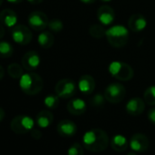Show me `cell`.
I'll return each instance as SVG.
<instances>
[{
    "instance_id": "ab89813d",
    "label": "cell",
    "mask_w": 155,
    "mask_h": 155,
    "mask_svg": "<svg viewBox=\"0 0 155 155\" xmlns=\"http://www.w3.org/2000/svg\"><path fill=\"white\" fill-rule=\"evenodd\" d=\"M3 2H4V0H0V6L3 4Z\"/></svg>"
},
{
    "instance_id": "5b68a950",
    "label": "cell",
    "mask_w": 155,
    "mask_h": 155,
    "mask_svg": "<svg viewBox=\"0 0 155 155\" xmlns=\"http://www.w3.org/2000/svg\"><path fill=\"white\" fill-rule=\"evenodd\" d=\"M34 120L27 115H18L10 122V129L17 134H26L34 129Z\"/></svg>"
},
{
    "instance_id": "52a82bcc",
    "label": "cell",
    "mask_w": 155,
    "mask_h": 155,
    "mask_svg": "<svg viewBox=\"0 0 155 155\" xmlns=\"http://www.w3.org/2000/svg\"><path fill=\"white\" fill-rule=\"evenodd\" d=\"M56 94L62 99H69L77 92V87L71 79H63L58 81L55 87Z\"/></svg>"
},
{
    "instance_id": "e575fe53",
    "label": "cell",
    "mask_w": 155,
    "mask_h": 155,
    "mask_svg": "<svg viewBox=\"0 0 155 155\" xmlns=\"http://www.w3.org/2000/svg\"><path fill=\"white\" fill-rule=\"evenodd\" d=\"M4 73H5V71H4V68H3V67L0 65V81H1L2 79H3V77H4Z\"/></svg>"
},
{
    "instance_id": "9c48e42d",
    "label": "cell",
    "mask_w": 155,
    "mask_h": 155,
    "mask_svg": "<svg viewBox=\"0 0 155 155\" xmlns=\"http://www.w3.org/2000/svg\"><path fill=\"white\" fill-rule=\"evenodd\" d=\"M48 22L47 15L41 11H34L28 18L29 27L35 31H43L48 26Z\"/></svg>"
},
{
    "instance_id": "8d00e7d4",
    "label": "cell",
    "mask_w": 155,
    "mask_h": 155,
    "mask_svg": "<svg viewBox=\"0 0 155 155\" xmlns=\"http://www.w3.org/2000/svg\"><path fill=\"white\" fill-rule=\"evenodd\" d=\"M82 3H85V4H93L96 0H81Z\"/></svg>"
},
{
    "instance_id": "ba28073f",
    "label": "cell",
    "mask_w": 155,
    "mask_h": 155,
    "mask_svg": "<svg viewBox=\"0 0 155 155\" xmlns=\"http://www.w3.org/2000/svg\"><path fill=\"white\" fill-rule=\"evenodd\" d=\"M11 36L15 43L25 46L32 40L31 30L24 25H17L12 28Z\"/></svg>"
},
{
    "instance_id": "8fae6325",
    "label": "cell",
    "mask_w": 155,
    "mask_h": 155,
    "mask_svg": "<svg viewBox=\"0 0 155 155\" xmlns=\"http://www.w3.org/2000/svg\"><path fill=\"white\" fill-rule=\"evenodd\" d=\"M40 56L37 51L30 50L27 52L22 58V66L28 71H33L40 65Z\"/></svg>"
},
{
    "instance_id": "83f0119b",
    "label": "cell",
    "mask_w": 155,
    "mask_h": 155,
    "mask_svg": "<svg viewBox=\"0 0 155 155\" xmlns=\"http://www.w3.org/2000/svg\"><path fill=\"white\" fill-rule=\"evenodd\" d=\"M49 29L52 31V32H60L62 29H63V23L61 20L59 19H52L51 21L48 22V26Z\"/></svg>"
},
{
    "instance_id": "74e56055",
    "label": "cell",
    "mask_w": 155,
    "mask_h": 155,
    "mask_svg": "<svg viewBox=\"0 0 155 155\" xmlns=\"http://www.w3.org/2000/svg\"><path fill=\"white\" fill-rule=\"evenodd\" d=\"M127 155H137V154H136V152H135V151H133V150H132V151H130V152L127 153Z\"/></svg>"
},
{
    "instance_id": "1f68e13d",
    "label": "cell",
    "mask_w": 155,
    "mask_h": 155,
    "mask_svg": "<svg viewBox=\"0 0 155 155\" xmlns=\"http://www.w3.org/2000/svg\"><path fill=\"white\" fill-rule=\"evenodd\" d=\"M5 117H6V112L1 107H0V122L5 119Z\"/></svg>"
},
{
    "instance_id": "d6986e66",
    "label": "cell",
    "mask_w": 155,
    "mask_h": 155,
    "mask_svg": "<svg viewBox=\"0 0 155 155\" xmlns=\"http://www.w3.org/2000/svg\"><path fill=\"white\" fill-rule=\"evenodd\" d=\"M53 114L51 111L48 110H44L39 111L37 116H36V123L38 124V126L41 129H46L48 127H49L51 125V123L53 122Z\"/></svg>"
},
{
    "instance_id": "603a6c76",
    "label": "cell",
    "mask_w": 155,
    "mask_h": 155,
    "mask_svg": "<svg viewBox=\"0 0 155 155\" xmlns=\"http://www.w3.org/2000/svg\"><path fill=\"white\" fill-rule=\"evenodd\" d=\"M23 67V66H22ZM18 63H12L8 67V73L13 79H20L24 74L23 68Z\"/></svg>"
},
{
    "instance_id": "ac0fdd59",
    "label": "cell",
    "mask_w": 155,
    "mask_h": 155,
    "mask_svg": "<svg viewBox=\"0 0 155 155\" xmlns=\"http://www.w3.org/2000/svg\"><path fill=\"white\" fill-rule=\"evenodd\" d=\"M128 26L133 32H140L147 27V20L141 14H134L129 18Z\"/></svg>"
},
{
    "instance_id": "4dcf8cb0",
    "label": "cell",
    "mask_w": 155,
    "mask_h": 155,
    "mask_svg": "<svg viewBox=\"0 0 155 155\" xmlns=\"http://www.w3.org/2000/svg\"><path fill=\"white\" fill-rule=\"evenodd\" d=\"M30 132H31L32 138H34V139H36V140L40 139L41 136H42V133H41V131H40L38 129H33Z\"/></svg>"
},
{
    "instance_id": "cb8c5ba5",
    "label": "cell",
    "mask_w": 155,
    "mask_h": 155,
    "mask_svg": "<svg viewBox=\"0 0 155 155\" xmlns=\"http://www.w3.org/2000/svg\"><path fill=\"white\" fill-rule=\"evenodd\" d=\"M90 35L94 38H102L104 36H106V30L104 29L102 25L100 24H93L91 26L90 29H89Z\"/></svg>"
},
{
    "instance_id": "44dd1931",
    "label": "cell",
    "mask_w": 155,
    "mask_h": 155,
    "mask_svg": "<svg viewBox=\"0 0 155 155\" xmlns=\"http://www.w3.org/2000/svg\"><path fill=\"white\" fill-rule=\"evenodd\" d=\"M55 41L54 36L50 31H41V33L38 35V42L39 46L43 48H49L53 46Z\"/></svg>"
},
{
    "instance_id": "f35d334b",
    "label": "cell",
    "mask_w": 155,
    "mask_h": 155,
    "mask_svg": "<svg viewBox=\"0 0 155 155\" xmlns=\"http://www.w3.org/2000/svg\"><path fill=\"white\" fill-rule=\"evenodd\" d=\"M101 1H103V2H110L111 0H101Z\"/></svg>"
},
{
    "instance_id": "484cf974",
    "label": "cell",
    "mask_w": 155,
    "mask_h": 155,
    "mask_svg": "<svg viewBox=\"0 0 155 155\" xmlns=\"http://www.w3.org/2000/svg\"><path fill=\"white\" fill-rule=\"evenodd\" d=\"M44 104L45 106L49 110L57 109L59 104V97L58 95H48L44 99Z\"/></svg>"
},
{
    "instance_id": "4316f807",
    "label": "cell",
    "mask_w": 155,
    "mask_h": 155,
    "mask_svg": "<svg viewBox=\"0 0 155 155\" xmlns=\"http://www.w3.org/2000/svg\"><path fill=\"white\" fill-rule=\"evenodd\" d=\"M68 155H84L83 147L80 142L73 143L68 150Z\"/></svg>"
},
{
    "instance_id": "7402d4cb",
    "label": "cell",
    "mask_w": 155,
    "mask_h": 155,
    "mask_svg": "<svg viewBox=\"0 0 155 155\" xmlns=\"http://www.w3.org/2000/svg\"><path fill=\"white\" fill-rule=\"evenodd\" d=\"M14 53V48L11 43L8 41H0V58H9Z\"/></svg>"
},
{
    "instance_id": "7a4b0ae2",
    "label": "cell",
    "mask_w": 155,
    "mask_h": 155,
    "mask_svg": "<svg viewBox=\"0 0 155 155\" xmlns=\"http://www.w3.org/2000/svg\"><path fill=\"white\" fill-rule=\"evenodd\" d=\"M19 88L27 95H37L43 89V80L38 74L34 72L23 74L19 79Z\"/></svg>"
},
{
    "instance_id": "d590c367",
    "label": "cell",
    "mask_w": 155,
    "mask_h": 155,
    "mask_svg": "<svg viewBox=\"0 0 155 155\" xmlns=\"http://www.w3.org/2000/svg\"><path fill=\"white\" fill-rule=\"evenodd\" d=\"M7 1L9 3H12V4H19L23 1V0H7Z\"/></svg>"
},
{
    "instance_id": "4fadbf2b",
    "label": "cell",
    "mask_w": 155,
    "mask_h": 155,
    "mask_svg": "<svg viewBox=\"0 0 155 155\" xmlns=\"http://www.w3.org/2000/svg\"><path fill=\"white\" fill-rule=\"evenodd\" d=\"M96 83L93 78L91 75H83L80 78L78 88L80 91L84 95H91L95 89Z\"/></svg>"
},
{
    "instance_id": "6da1fadb",
    "label": "cell",
    "mask_w": 155,
    "mask_h": 155,
    "mask_svg": "<svg viewBox=\"0 0 155 155\" xmlns=\"http://www.w3.org/2000/svg\"><path fill=\"white\" fill-rule=\"evenodd\" d=\"M84 147L91 152H101L110 144L107 132L101 129H91L85 132L82 140Z\"/></svg>"
},
{
    "instance_id": "ffe728a7",
    "label": "cell",
    "mask_w": 155,
    "mask_h": 155,
    "mask_svg": "<svg viewBox=\"0 0 155 155\" xmlns=\"http://www.w3.org/2000/svg\"><path fill=\"white\" fill-rule=\"evenodd\" d=\"M110 146L114 150L121 152V151H124L128 149L129 142H128L126 137H124L121 134H117L111 138Z\"/></svg>"
},
{
    "instance_id": "7c38bea8",
    "label": "cell",
    "mask_w": 155,
    "mask_h": 155,
    "mask_svg": "<svg viewBox=\"0 0 155 155\" xmlns=\"http://www.w3.org/2000/svg\"><path fill=\"white\" fill-rule=\"evenodd\" d=\"M58 133L64 138H70L77 132V125L75 122L69 120H63L57 125Z\"/></svg>"
},
{
    "instance_id": "277c9868",
    "label": "cell",
    "mask_w": 155,
    "mask_h": 155,
    "mask_svg": "<svg viewBox=\"0 0 155 155\" xmlns=\"http://www.w3.org/2000/svg\"><path fill=\"white\" fill-rule=\"evenodd\" d=\"M109 72L114 79L120 81H128L132 79L133 69L132 68L125 63L120 61H113L109 66Z\"/></svg>"
},
{
    "instance_id": "5bb4252c",
    "label": "cell",
    "mask_w": 155,
    "mask_h": 155,
    "mask_svg": "<svg viewBox=\"0 0 155 155\" xmlns=\"http://www.w3.org/2000/svg\"><path fill=\"white\" fill-rule=\"evenodd\" d=\"M145 110V101L140 98L130 99L126 104V111L131 116L140 115Z\"/></svg>"
},
{
    "instance_id": "d4e9b609",
    "label": "cell",
    "mask_w": 155,
    "mask_h": 155,
    "mask_svg": "<svg viewBox=\"0 0 155 155\" xmlns=\"http://www.w3.org/2000/svg\"><path fill=\"white\" fill-rule=\"evenodd\" d=\"M143 99L145 103L150 106L155 105V86H150L144 91Z\"/></svg>"
},
{
    "instance_id": "2e32d148",
    "label": "cell",
    "mask_w": 155,
    "mask_h": 155,
    "mask_svg": "<svg viewBox=\"0 0 155 155\" xmlns=\"http://www.w3.org/2000/svg\"><path fill=\"white\" fill-rule=\"evenodd\" d=\"M67 110L72 115L80 116L85 113L87 110V104L83 100L76 98L68 101L67 105Z\"/></svg>"
},
{
    "instance_id": "f546056e",
    "label": "cell",
    "mask_w": 155,
    "mask_h": 155,
    "mask_svg": "<svg viewBox=\"0 0 155 155\" xmlns=\"http://www.w3.org/2000/svg\"><path fill=\"white\" fill-rule=\"evenodd\" d=\"M148 119L151 123L155 124V108H152L148 111Z\"/></svg>"
},
{
    "instance_id": "30bf717a",
    "label": "cell",
    "mask_w": 155,
    "mask_h": 155,
    "mask_svg": "<svg viewBox=\"0 0 155 155\" xmlns=\"http://www.w3.org/2000/svg\"><path fill=\"white\" fill-rule=\"evenodd\" d=\"M129 145L135 152H144L148 150L150 141L148 137L143 133H135L131 136Z\"/></svg>"
},
{
    "instance_id": "836d02e7",
    "label": "cell",
    "mask_w": 155,
    "mask_h": 155,
    "mask_svg": "<svg viewBox=\"0 0 155 155\" xmlns=\"http://www.w3.org/2000/svg\"><path fill=\"white\" fill-rule=\"evenodd\" d=\"M28 2H29L32 5H38L43 2V0H27Z\"/></svg>"
},
{
    "instance_id": "3957f363",
    "label": "cell",
    "mask_w": 155,
    "mask_h": 155,
    "mask_svg": "<svg viewBox=\"0 0 155 155\" xmlns=\"http://www.w3.org/2000/svg\"><path fill=\"white\" fill-rule=\"evenodd\" d=\"M106 38L110 46L114 48H122L127 45L130 34L129 30L125 27L118 25L106 30Z\"/></svg>"
},
{
    "instance_id": "8992f818",
    "label": "cell",
    "mask_w": 155,
    "mask_h": 155,
    "mask_svg": "<svg viewBox=\"0 0 155 155\" xmlns=\"http://www.w3.org/2000/svg\"><path fill=\"white\" fill-rule=\"evenodd\" d=\"M125 95L126 90L124 86L117 82L110 84L104 91V97L106 101L113 104L120 103V101H122L125 98Z\"/></svg>"
},
{
    "instance_id": "9a60e30c",
    "label": "cell",
    "mask_w": 155,
    "mask_h": 155,
    "mask_svg": "<svg viewBox=\"0 0 155 155\" xmlns=\"http://www.w3.org/2000/svg\"><path fill=\"white\" fill-rule=\"evenodd\" d=\"M97 17H98L99 21L103 26H108L113 23L115 19V13L112 8L105 5L99 8L97 12Z\"/></svg>"
},
{
    "instance_id": "e0dca14e",
    "label": "cell",
    "mask_w": 155,
    "mask_h": 155,
    "mask_svg": "<svg viewBox=\"0 0 155 155\" xmlns=\"http://www.w3.org/2000/svg\"><path fill=\"white\" fill-rule=\"evenodd\" d=\"M18 20V16L12 9H4L0 12V23L8 28H13L17 26Z\"/></svg>"
},
{
    "instance_id": "f1b7e54d",
    "label": "cell",
    "mask_w": 155,
    "mask_h": 155,
    "mask_svg": "<svg viewBox=\"0 0 155 155\" xmlns=\"http://www.w3.org/2000/svg\"><path fill=\"white\" fill-rule=\"evenodd\" d=\"M105 97H103L102 95L101 94H97L95 95L92 99H91V105L93 107H101L102 105H104V101H105Z\"/></svg>"
},
{
    "instance_id": "d6a6232c",
    "label": "cell",
    "mask_w": 155,
    "mask_h": 155,
    "mask_svg": "<svg viewBox=\"0 0 155 155\" xmlns=\"http://www.w3.org/2000/svg\"><path fill=\"white\" fill-rule=\"evenodd\" d=\"M4 35H5V28L1 23H0V39L4 37Z\"/></svg>"
}]
</instances>
